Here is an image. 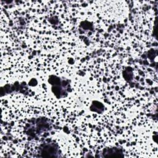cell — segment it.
Masks as SVG:
<instances>
[{
	"label": "cell",
	"instance_id": "6da1fadb",
	"mask_svg": "<svg viewBox=\"0 0 158 158\" xmlns=\"http://www.w3.org/2000/svg\"><path fill=\"white\" fill-rule=\"evenodd\" d=\"M90 110L91 111L101 113L104 110V106L102 104L101 102L94 101L93 102L92 105L90 107Z\"/></svg>",
	"mask_w": 158,
	"mask_h": 158
}]
</instances>
